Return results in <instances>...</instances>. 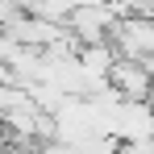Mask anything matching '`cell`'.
<instances>
[{
  "label": "cell",
  "mask_w": 154,
  "mask_h": 154,
  "mask_svg": "<svg viewBox=\"0 0 154 154\" xmlns=\"http://www.w3.org/2000/svg\"><path fill=\"white\" fill-rule=\"evenodd\" d=\"M108 88L125 104H154V71L142 67V63L117 58V67H112V75H108Z\"/></svg>",
  "instance_id": "cell-1"
},
{
  "label": "cell",
  "mask_w": 154,
  "mask_h": 154,
  "mask_svg": "<svg viewBox=\"0 0 154 154\" xmlns=\"http://www.w3.org/2000/svg\"><path fill=\"white\" fill-rule=\"evenodd\" d=\"M154 137V104H121L117 142H150Z\"/></svg>",
  "instance_id": "cell-2"
},
{
  "label": "cell",
  "mask_w": 154,
  "mask_h": 154,
  "mask_svg": "<svg viewBox=\"0 0 154 154\" xmlns=\"http://www.w3.org/2000/svg\"><path fill=\"white\" fill-rule=\"evenodd\" d=\"M121 154H154V137H150V142H125Z\"/></svg>",
  "instance_id": "cell-3"
},
{
  "label": "cell",
  "mask_w": 154,
  "mask_h": 154,
  "mask_svg": "<svg viewBox=\"0 0 154 154\" xmlns=\"http://www.w3.org/2000/svg\"><path fill=\"white\" fill-rule=\"evenodd\" d=\"M38 154H75V150H71V146H63V142H46Z\"/></svg>",
  "instance_id": "cell-4"
}]
</instances>
